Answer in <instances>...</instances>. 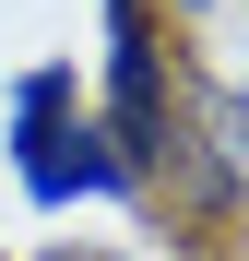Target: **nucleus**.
<instances>
[{
  "label": "nucleus",
  "mask_w": 249,
  "mask_h": 261,
  "mask_svg": "<svg viewBox=\"0 0 249 261\" xmlns=\"http://www.w3.org/2000/svg\"><path fill=\"white\" fill-rule=\"evenodd\" d=\"M107 12V130L131 166H166V71H154V12L143 0H95Z\"/></svg>",
  "instance_id": "nucleus-2"
},
{
  "label": "nucleus",
  "mask_w": 249,
  "mask_h": 261,
  "mask_svg": "<svg viewBox=\"0 0 249 261\" xmlns=\"http://www.w3.org/2000/svg\"><path fill=\"white\" fill-rule=\"evenodd\" d=\"M48 261H71V249H48Z\"/></svg>",
  "instance_id": "nucleus-4"
},
{
  "label": "nucleus",
  "mask_w": 249,
  "mask_h": 261,
  "mask_svg": "<svg viewBox=\"0 0 249 261\" xmlns=\"http://www.w3.org/2000/svg\"><path fill=\"white\" fill-rule=\"evenodd\" d=\"M178 12H214V0H178Z\"/></svg>",
  "instance_id": "nucleus-3"
},
{
  "label": "nucleus",
  "mask_w": 249,
  "mask_h": 261,
  "mask_svg": "<svg viewBox=\"0 0 249 261\" xmlns=\"http://www.w3.org/2000/svg\"><path fill=\"white\" fill-rule=\"evenodd\" d=\"M12 178H24L36 214H71V202H131V190H143V166L119 154V130H107V119H83L71 71L48 60V71H24V83H12Z\"/></svg>",
  "instance_id": "nucleus-1"
}]
</instances>
